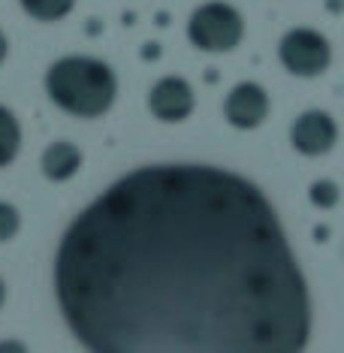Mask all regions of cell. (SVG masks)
<instances>
[{"label": "cell", "mask_w": 344, "mask_h": 353, "mask_svg": "<svg viewBox=\"0 0 344 353\" xmlns=\"http://www.w3.org/2000/svg\"><path fill=\"white\" fill-rule=\"evenodd\" d=\"M85 30H88V34H100V30H103V25H100V21H88V25H85Z\"/></svg>", "instance_id": "obj_18"}, {"label": "cell", "mask_w": 344, "mask_h": 353, "mask_svg": "<svg viewBox=\"0 0 344 353\" xmlns=\"http://www.w3.org/2000/svg\"><path fill=\"white\" fill-rule=\"evenodd\" d=\"M45 91L54 106L76 118H100L112 109L118 97V79L109 63L97 58H73L54 61L45 73Z\"/></svg>", "instance_id": "obj_2"}, {"label": "cell", "mask_w": 344, "mask_h": 353, "mask_svg": "<svg viewBox=\"0 0 344 353\" xmlns=\"http://www.w3.org/2000/svg\"><path fill=\"white\" fill-rule=\"evenodd\" d=\"M19 3L28 15H34L39 21H58L73 12L76 0H19Z\"/></svg>", "instance_id": "obj_10"}, {"label": "cell", "mask_w": 344, "mask_h": 353, "mask_svg": "<svg viewBox=\"0 0 344 353\" xmlns=\"http://www.w3.org/2000/svg\"><path fill=\"white\" fill-rule=\"evenodd\" d=\"M278 54H281L284 67L299 79L323 76L332 61L330 39L311 28H296L290 34H284L281 46H278Z\"/></svg>", "instance_id": "obj_4"}, {"label": "cell", "mask_w": 344, "mask_h": 353, "mask_svg": "<svg viewBox=\"0 0 344 353\" xmlns=\"http://www.w3.org/2000/svg\"><path fill=\"white\" fill-rule=\"evenodd\" d=\"M3 302H6V284H3V278H0V308H3Z\"/></svg>", "instance_id": "obj_20"}, {"label": "cell", "mask_w": 344, "mask_h": 353, "mask_svg": "<svg viewBox=\"0 0 344 353\" xmlns=\"http://www.w3.org/2000/svg\"><path fill=\"white\" fill-rule=\"evenodd\" d=\"M196 97H194V88H190L181 76H166L151 88L148 94V109L157 121L166 124H179L194 112Z\"/></svg>", "instance_id": "obj_6"}, {"label": "cell", "mask_w": 344, "mask_h": 353, "mask_svg": "<svg viewBox=\"0 0 344 353\" xmlns=\"http://www.w3.org/2000/svg\"><path fill=\"white\" fill-rule=\"evenodd\" d=\"M188 37L199 52H230L242 43L245 19L236 6L212 0V3H203L190 15Z\"/></svg>", "instance_id": "obj_3"}, {"label": "cell", "mask_w": 344, "mask_h": 353, "mask_svg": "<svg viewBox=\"0 0 344 353\" xmlns=\"http://www.w3.org/2000/svg\"><path fill=\"white\" fill-rule=\"evenodd\" d=\"M21 148V124L6 106H0V166H10Z\"/></svg>", "instance_id": "obj_9"}, {"label": "cell", "mask_w": 344, "mask_h": 353, "mask_svg": "<svg viewBox=\"0 0 344 353\" xmlns=\"http://www.w3.org/2000/svg\"><path fill=\"white\" fill-rule=\"evenodd\" d=\"M157 54H160V46L157 43H151V46H145V52H142V58H157Z\"/></svg>", "instance_id": "obj_14"}, {"label": "cell", "mask_w": 344, "mask_h": 353, "mask_svg": "<svg viewBox=\"0 0 344 353\" xmlns=\"http://www.w3.org/2000/svg\"><path fill=\"white\" fill-rule=\"evenodd\" d=\"M21 227V214L12 203H0V242H10Z\"/></svg>", "instance_id": "obj_12"}, {"label": "cell", "mask_w": 344, "mask_h": 353, "mask_svg": "<svg viewBox=\"0 0 344 353\" xmlns=\"http://www.w3.org/2000/svg\"><path fill=\"white\" fill-rule=\"evenodd\" d=\"M25 347H28L25 341H0V350H19V353H21Z\"/></svg>", "instance_id": "obj_13"}, {"label": "cell", "mask_w": 344, "mask_h": 353, "mask_svg": "<svg viewBox=\"0 0 344 353\" xmlns=\"http://www.w3.org/2000/svg\"><path fill=\"white\" fill-rule=\"evenodd\" d=\"M290 142L299 154L320 157V154H326V151L335 148V142H338V127H335L332 115H326V112H320V109L302 112V115L293 121Z\"/></svg>", "instance_id": "obj_5"}, {"label": "cell", "mask_w": 344, "mask_h": 353, "mask_svg": "<svg viewBox=\"0 0 344 353\" xmlns=\"http://www.w3.org/2000/svg\"><path fill=\"white\" fill-rule=\"evenodd\" d=\"M6 52H10V43H6L3 30H0V63H3V61H6Z\"/></svg>", "instance_id": "obj_16"}, {"label": "cell", "mask_w": 344, "mask_h": 353, "mask_svg": "<svg viewBox=\"0 0 344 353\" xmlns=\"http://www.w3.org/2000/svg\"><path fill=\"white\" fill-rule=\"evenodd\" d=\"M326 10L330 12H344V0H326Z\"/></svg>", "instance_id": "obj_15"}, {"label": "cell", "mask_w": 344, "mask_h": 353, "mask_svg": "<svg viewBox=\"0 0 344 353\" xmlns=\"http://www.w3.org/2000/svg\"><path fill=\"white\" fill-rule=\"evenodd\" d=\"M154 25H157V28H166V25H170V12H157V15H154Z\"/></svg>", "instance_id": "obj_17"}, {"label": "cell", "mask_w": 344, "mask_h": 353, "mask_svg": "<svg viewBox=\"0 0 344 353\" xmlns=\"http://www.w3.org/2000/svg\"><path fill=\"white\" fill-rule=\"evenodd\" d=\"M223 115L239 130H254L269 118V94L257 82H242L223 100Z\"/></svg>", "instance_id": "obj_7"}, {"label": "cell", "mask_w": 344, "mask_h": 353, "mask_svg": "<svg viewBox=\"0 0 344 353\" xmlns=\"http://www.w3.org/2000/svg\"><path fill=\"white\" fill-rule=\"evenodd\" d=\"M308 196H311V203H314L317 208H332L341 199V190H338V184H335V181L320 179V181L311 184Z\"/></svg>", "instance_id": "obj_11"}, {"label": "cell", "mask_w": 344, "mask_h": 353, "mask_svg": "<svg viewBox=\"0 0 344 353\" xmlns=\"http://www.w3.org/2000/svg\"><path fill=\"white\" fill-rule=\"evenodd\" d=\"M54 296L97 353H293L311 296L257 184L199 163L118 179L63 232Z\"/></svg>", "instance_id": "obj_1"}, {"label": "cell", "mask_w": 344, "mask_h": 353, "mask_svg": "<svg viewBox=\"0 0 344 353\" xmlns=\"http://www.w3.org/2000/svg\"><path fill=\"white\" fill-rule=\"evenodd\" d=\"M43 175L52 181H67L73 179L82 166V151L73 142H52L49 148L43 151Z\"/></svg>", "instance_id": "obj_8"}, {"label": "cell", "mask_w": 344, "mask_h": 353, "mask_svg": "<svg viewBox=\"0 0 344 353\" xmlns=\"http://www.w3.org/2000/svg\"><path fill=\"white\" fill-rule=\"evenodd\" d=\"M326 236H330V230H326V227H317V242H326Z\"/></svg>", "instance_id": "obj_19"}]
</instances>
